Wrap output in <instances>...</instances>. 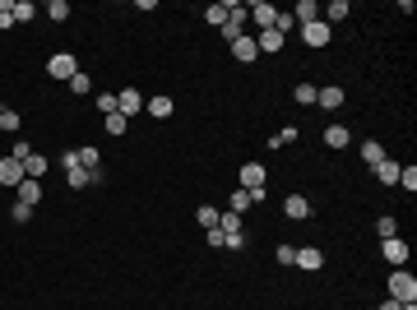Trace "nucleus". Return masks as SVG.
<instances>
[{
	"label": "nucleus",
	"instance_id": "obj_1",
	"mask_svg": "<svg viewBox=\"0 0 417 310\" xmlns=\"http://www.w3.org/2000/svg\"><path fill=\"white\" fill-rule=\"evenodd\" d=\"M61 167H65V186H70V190H89V186H102V181H107V171H102V167H98V171H84V167H79V162H75V148L61 157Z\"/></svg>",
	"mask_w": 417,
	"mask_h": 310
},
{
	"label": "nucleus",
	"instance_id": "obj_2",
	"mask_svg": "<svg viewBox=\"0 0 417 310\" xmlns=\"http://www.w3.org/2000/svg\"><path fill=\"white\" fill-rule=\"evenodd\" d=\"M385 287H389V301H399V306L417 301V278L408 273V269H394V273L385 278Z\"/></svg>",
	"mask_w": 417,
	"mask_h": 310
},
{
	"label": "nucleus",
	"instance_id": "obj_3",
	"mask_svg": "<svg viewBox=\"0 0 417 310\" xmlns=\"http://www.w3.org/2000/svg\"><path fill=\"white\" fill-rule=\"evenodd\" d=\"M237 181H241V190H250L255 200H264V186H269V171H264V162H241Z\"/></svg>",
	"mask_w": 417,
	"mask_h": 310
},
{
	"label": "nucleus",
	"instance_id": "obj_4",
	"mask_svg": "<svg viewBox=\"0 0 417 310\" xmlns=\"http://www.w3.org/2000/svg\"><path fill=\"white\" fill-rule=\"evenodd\" d=\"M246 23H250V19H246V5H237V0H232V5H228V19H223V42L232 47L237 37H246V32H250Z\"/></svg>",
	"mask_w": 417,
	"mask_h": 310
},
{
	"label": "nucleus",
	"instance_id": "obj_5",
	"mask_svg": "<svg viewBox=\"0 0 417 310\" xmlns=\"http://www.w3.org/2000/svg\"><path fill=\"white\" fill-rule=\"evenodd\" d=\"M46 75H51V79H61V84H70V79L79 75L75 51H51V61H46Z\"/></svg>",
	"mask_w": 417,
	"mask_h": 310
},
{
	"label": "nucleus",
	"instance_id": "obj_6",
	"mask_svg": "<svg viewBox=\"0 0 417 310\" xmlns=\"http://www.w3.org/2000/svg\"><path fill=\"white\" fill-rule=\"evenodd\" d=\"M302 42L320 51V47H329V42H334V28H329L324 19H311V23H302Z\"/></svg>",
	"mask_w": 417,
	"mask_h": 310
},
{
	"label": "nucleus",
	"instance_id": "obj_7",
	"mask_svg": "<svg viewBox=\"0 0 417 310\" xmlns=\"http://www.w3.org/2000/svg\"><path fill=\"white\" fill-rule=\"evenodd\" d=\"M380 255H385L389 269H408V241L403 236H385L380 241Z\"/></svg>",
	"mask_w": 417,
	"mask_h": 310
},
{
	"label": "nucleus",
	"instance_id": "obj_8",
	"mask_svg": "<svg viewBox=\"0 0 417 310\" xmlns=\"http://www.w3.org/2000/svg\"><path fill=\"white\" fill-rule=\"evenodd\" d=\"M246 19H255V28H274V19H278V5H269V0H250L246 5Z\"/></svg>",
	"mask_w": 417,
	"mask_h": 310
},
{
	"label": "nucleus",
	"instance_id": "obj_9",
	"mask_svg": "<svg viewBox=\"0 0 417 310\" xmlns=\"http://www.w3.org/2000/svg\"><path fill=\"white\" fill-rule=\"evenodd\" d=\"M0 186L5 190L24 186V162H19V157H0Z\"/></svg>",
	"mask_w": 417,
	"mask_h": 310
},
{
	"label": "nucleus",
	"instance_id": "obj_10",
	"mask_svg": "<svg viewBox=\"0 0 417 310\" xmlns=\"http://www.w3.org/2000/svg\"><path fill=\"white\" fill-rule=\"evenodd\" d=\"M116 111L130 121L135 111H144V93H139V88H116Z\"/></svg>",
	"mask_w": 417,
	"mask_h": 310
},
{
	"label": "nucleus",
	"instance_id": "obj_11",
	"mask_svg": "<svg viewBox=\"0 0 417 310\" xmlns=\"http://www.w3.org/2000/svg\"><path fill=\"white\" fill-rule=\"evenodd\" d=\"M144 111H149L154 121H167L172 111H176V102H172L167 93H154V97H144Z\"/></svg>",
	"mask_w": 417,
	"mask_h": 310
},
{
	"label": "nucleus",
	"instance_id": "obj_12",
	"mask_svg": "<svg viewBox=\"0 0 417 310\" xmlns=\"http://www.w3.org/2000/svg\"><path fill=\"white\" fill-rule=\"evenodd\" d=\"M293 264H297V269H306V273H315V269H324V250L320 246H302Z\"/></svg>",
	"mask_w": 417,
	"mask_h": 310
},
{
	"label": "nucleus",
	"instance_id": "obj_13",
	"mask_svg": "<svg viewBox=\"0 0 417 310\" xmlns=\"http://www.w3.org/2000/svg\"><path fill=\"white\" fill-rule=\"evenodd\" d=\"M232 56H237L241 65L260 61V47H255V32H246V37H237V42H232Z\"/></svg>",
	"mask_w": 417,
	"mask_h": 310
},
{
	"label": "nucleus",
	"instance_id": "obj_14",
	"mask_svg": "<svg viewBox=\"0 0 417 310\" xmlns=\"http://www.w3.org/2000/svg\"><path fill=\"white\" fill-rule=\"evenodd\" d=\"M348 14H353V5H348V0H329V5L320 10V19L329 23V28H334V23H343Z\"/></svg>",
	"mask_w": 417,
	"mask_h": 310
},
{
	"label": "nucleus",
	"instance_id": "obj_15",
	"mask_svg": "<svg viewBox=\"0 0 417 310\" xmlns=\"http://www.w3.org/2000/svg\"><path fill=\"white\" fill-rule=\"evenodd\" d=\"M283 213L293 217V222H302V217H311V200L306 195H288V200H283Z\"/></svg>",
	"mask_w": 417,
	"mask_h": 310
},
{
	"label": "nucleus",
	"instance_id": "obj_16",
	"mask_svg": "<svg viewBox=\"0 0 417 310\" xmlns=\"http://www.w3.org/2000/svg\"><path fill=\"white\" fill-rule=\"evenodd\" d=\"M283 32H274V28H264V32H255V47H260V56H269V51H283Z\"/></svg>",
	"mask_w": 417,
	"mask_h": 310
},
{
	"label": "nucleus",
	"instance_id": "obj_17",
	"mask_svg": "<svg viewBox=\"0 0 417 310\" xmlns=\"http://www.w3.org/2000/svg\"><path fill=\"white\" fill-rule=\"evenodd\" d=\"M255 204H260V200H255L250 190H241V186H237V190L228 195V213H246V209H255Z\"/></svg>",
	"mask_w": 417,
	"mask_h": 310
},
{
	"label": "nucleus",
	"instance_id": "obj_18",
	"mask_svg": "<svg viewBox=\"0 0 417 310\" xmlns=\"http://www.w3.org/2000/svg\"><path fill=\"white\" fill-rule=\"evenodd\" d=\"M324 144H329V148H348V144H353V130H348V125H324Z\"/></svg>",
	"mask_w": 417,
	"mask_h": 310
},
{
	"label": "nucleus",
	"instance_id": "obj_19",
	"mask_svg": "<svg viewBox=\"0 0 417 310\" xmlns=\"http://www.w3.org/2000/svg\"><path fill=\"white\" fill-rule=\"evenodd\" d=\"M376 181H380V186H399V162H394V157H385V162H376Z\"/></svg>",
	"mask_w": 417,
	"mask_h": 310
},
{
	"label": "nucleus",
	"instance_id": "obj_20",
	"mask_svg": "<svg viewBox=\"0 0 417 310\" xmlns=\"http://www.w3.org/2000/svg\"><path fill=\"white\" fill-rule=\"evenodd\" d=\"M218 232H223V241H228V236H241L246 232V227H241V213H228V209H223V213H218Z\"/></svg>",
	"mask_w": 417,
	"mask_h": 310
},
{
	"label": "nucleus",
	"instance_id": "obj_21",
	"mask_svg": "<svg viewBox=\"0 0 417 310\" xmlns=\"http://www.w3.org/2000/svg\"><path fill=\"white\" fill-rule=\"evenodd\" d=\"M46 167H51V162H46V157L37 153V148H33V153L24 157V176H33V181H42V176H46Z\"/></svg>",
	"mask_w": 417,
	"mask_h": 310
},
{
	"label": "nucleus",
	"instance_id": "obj_22",
	"mask_svg": "<svg viewBox=\"0 0 417 310\" xmlns=\"http://www.w3.org/2000/svg\"><path fill=\"white\" fill-rule=\"evenodd\" d=\"M315 107L339 111V107H343V88H315Z\"/></svg>",
	"mask_w": 417,
	"mask_h": 310
},
{
	"label": "nucleus",
	"instance_id": "obj_23",
	"mask_svg": "<svg viewBox=\"0 0 417 310\" xmlns=\"http://www.w3.org/2000/svg\"><path fill=\"white\" fill-rule=\"evenodd\" d=\"M15 195H19V204H28V209H33V204L42 200V181H33V176H24V186H19Z\"/></svg>",
	"mask_w": 417,
	"mask_h": 310
},
{
	"label": "nucleus",
	"instance_id": "obj_24",
	"mask_svg": "<svg viewBox=\"0 0 417 310\" xmlns=\"http://www.w3.org/2000/svg\"><path fill=\"white\" fill-rule=\"evenodd\" d=\"M75 162H79V167H84V171H98V167H102V153H98L93 144H84V148H79V153H75Z\"/></svg>",
	"mask_w": 417,
	"mask_h": 310
},
{
	"label": "nucleus",
	"instance_id": "obj_25",
	"mask_svg": "<svg viewBox=\"0 0 417 310\" xmlns=\"http://www.w3.org/2000/svg\"><path fill=\"white\" fill-rule=\"evenodd\" d=\"M293 19H297V28H302V23H311V19H320V5H315V0H297Z\"/></svg>",
	"mask_w": 417,
	"mask_h": 310
},
{
	"label": "nucleus",
	"instance_id": "obj_26",
	"mask_svg": "<svg viewBox=\"0 0 417 310\" xmlns=\"http://www.w3.org/2000/svg\"><path fill=\"white\" fill-rule=\"evenodd\" d=\"M218 213H223V209H214V204H200V209H195V222H200L204 232H214V227H218Z\"/></svg>",
	"mask_w": 417,
	"mask_h": 310
},
{
	"label": "nucleus",
	"instance_id": "obj_27",
	"mask_svg": "<svg viewBox=\"0 0 417 310\" xmlns=\"http://www.w3.org/2000/svg\"><path fill=\"white\" fill-rule=\"evenodd\" d=\"M385 144H376V139H367L362 144V162H367V167H376V162H385Z\"/></svg>",
	"mask_w": 417,
	"mask_h": 310
},
{
	"label": "nucleus",
	"instance_id": "obj_28",
	"mask_svg": "<svg viewBox=\"0 0 417 310\" xmlns=\"http://www.w3.org/2000/svg\"><path fill=\"white\" fill-rule=\"evenodd\" d=\"M42 14L51 19V23H65V19H70V0H46Z\"/></svg>",
	"mask_w": 417,
	"mask_h": 310
},
{
	"label": "nucleus",
	"instance_id": "obj_29",
	"mask_svg": "<svg viewBox=\"0 0 417 310\" xmlns=\"http://www.w3.org/2000/svg\"><path fill=\"white\" fill-rule=\"evenodd\" d=\"M297 135H302V125H283L274 139H269V148H288V144H297Z\"/></svg>",
	"mask_w": 417,
	"mask_h": 310
},
{
	"label": "nucleus",
	"instance_id": "obj_30",
	"mask_svg": "<svg viewBox=\"0 0 417 310\" xmlns=\"http://www.w3.org/2000/svg\"><path fill=\"white\" fill-rule=\"evenodd\" d=\"M102 130H107V135H111V139H121V135H125V130H130V121H125V116H121V111H111V116H107V121H102Z\"/></svg>",
	"mask_w": 417,
	"mask_h": 310
},
{
	"label": "nucleus",
	"instance_id": "obj_31",
	"mask_svg": "<svg viewBox=\"0 0 417 310\" xmlns=\"http://www.w3.org/2000/svg\"><path fill=\"white\" fill-rule=\"evenodd\" d=\"M10 14H15V23H33V19H37V5H33V0H15Z\"/></svg>",
	"mask_w": 417,
	"mask_h": 310
},
{
	"label": "nucleus",
	"instance_id": "obj_32",
	"mask_svg": "<svg viewBox=\"0 0 417 310\" xmlns=\"http://www.w3.org/2000/svg\"><path fill=\"white\" fill-rule=\"evenodd\" d=\"M0 130H5V135H19V130H24V121H19V111H0Z\"/></svg>",
	"mask_w": 417,
	"mask_h": 310
},
{
	"label": "nucleus",
	"instance_id": "obj_33",
	"mask_svg": "<svg viewBox=\"0 0 417 310\" xmlns=\"http://www.w3.org/2000/svg\"><path fill=\"white\" fill-rule=\"evenodd\" d=\"M293 97H297V107H315V84H297Z\"/></svg>",
	"mask_w": 417,
	"mask_h": 310
},
{
	"label": "nucleus",
	"instance_id": "obj_34",
	"mask_svg": "<svg viewBox=\"0 0 417 310\" xmlns=\"http://www.w3.org/2000/svg\"><path fill=\"white\" fill-rule=\"evenodd\" d=\"M65 88H75V97H84V93H93V79L84 75V70H79V75L70 79V84H65Z\"/></svg>",
	"mask_w": 417,
	"mask_h": 310
},
{
	"label": "nucleus",
	"instance_id": "obj_35",
	"mask_svg": "<svg viewBox=\"0 0 417 310\" xmlns=\"http://www.w3.org/2000/svg\"><path fill=\"white\" fill-rule=\"evenodd\" d=\"M399 186L408 190V195L417 190V167H413V162H408V167H399Z\"/></svg>",
	"mask_w": 417,
	"mask_h": 310
},
{
	"label": "nucleus",
	"instance_id": "obj_36",
	"mask_svg": "<svg viewBox=\"0 0 417 310\" xmlns=\"http://www.w3.org/2000/svg\"><path fill=\"white\" fill-rule=\"evenodd\" d=\"M274 32H283V37H288V32H297V19L278 10V19H274Z\"/></svg>",
	"mask_w": 417,
	"mask_h": 310
},
{
	"label": "nucleus",
	"instance_id": "obj_37",
	"mask_svg": "<svg viewBox=\"0 0 417 310\" xmlns=\"http://www.w3.org/2000/svg\"><path fill=\"white\" fill-rule=\"evenodd\" d=\"M376 232H380V241H385V236H399V222H394V217H380V222H376Z\"/></svg>",
	"mask_w": 417,
	"mask_h": 310
},
{
	"label": "nucleus",
	"instance_id": "obj_38",
	"mask_svg": "<svg viewBox=\"0 0 417 310\" xmlns=\"http://www.w3.org/2000/svg\"><path fill=\"white\" fill-rule=\"evenodd\" d=\"M204 19H209L214 28H223V19H228V5H209V10H204Z\"/></svg>",
	"mask_w": 417,
	"mask_h": 310
},
{
	"label": "nucleus",
	"instance_id": "obj_39",
	"mask_svg": "<svg viewBox=\"0 0 417 310\" xmlns=\"http://www.w3.org/2000/svg\"><path fill=\"white\" fill-rule=\"evenodd\" d=\"M10 10H15V0H0V32L15 28V14H10Z\"/></svg>",
	"mask_w": 417,
	"mask_h": 310
},
{
	"label": "nucleus",
	"instance_id": "obj_40",
	"mask_svg": "<svg viewBox=\"0 0 417 310\" xmlns=\"http://www.w3.org/2000/svg\"><path fill=\"white\" fill-rule=\"evenodd\" d=\"M93 102H98V111H102V116H111V111H116V93H98Z\"/></svg>",
	"mask_w": 417,
	"mask_h": 310
},
{
	"label": "nucleus",
	"instance_id": "obj_41",
	"mask_svg": "<svg viewBox=\"0 0 417 310\" xmlns=\"http://www.w3.org/2000/svg\"><path fill=\"white\" fill-rule=\"evenodd\" d=\"M10 217H15V222H28V217H33V209H28V204H19V200H15V209H10Z\"/></svg>",
	"mask_w": 417,
	"mask_h": 310
},
{
	"label": "nucleus",
	"instance_id": "obj_42",
	"mask_svg": "<svg viewBox=\"0 0 417 310\" xmlns=\"http://www.w3.org/2000/svg\"><path fill=\"white\" fill-rule=\"evenodd\" d=\"M293 260H297V246H278V264H283V269H288Z\"/></svg>",
	"mask_w": 417,
	"mask_h": 310
},
{
	"label": "nucleus",
	"instance_id": "obj_43",
	"mask_svg": "<svg viewBox=\"0 0 417 310\" xmlns=\"http://www.w3.org/2000/svg\"><path fill=\"white\" fill-rule=\"evenodd\" d=\"M28 153H33V144L28 139H15V153H10V157H19V162H24Z\"/></svg>",
	"mask_w": 417,
	"mask_h": 310
},
{
	"label": "nucleus",
	"instance_id": "obj_44",
	"mask_svg": "<svg viewBox=\"0 0 417 310\" xmlns=\"http://www.w3.org/2000/svg\"><path fill=\"white\" fill-rule=\"evenodd\" d=\"M376 310H399V301H380V306H376Z\"/></svg>",
	"mask_w": 417,
	"mask_h": 310
},
{
	"label": "nucleus",
	"instance_id": "obj_45",
	"mask_svg": "<svg viewBox=\"0 0 417 310\" xmlns=\"http://www.w3.org/2000/svg\"><path fill=\"white\" fill-rule=\"evenodd\" d=\"M0 111H5V107H0Z\"/></svg>",
	"mask_w": 417,
	"mask_h": 310
}]
</instances>
